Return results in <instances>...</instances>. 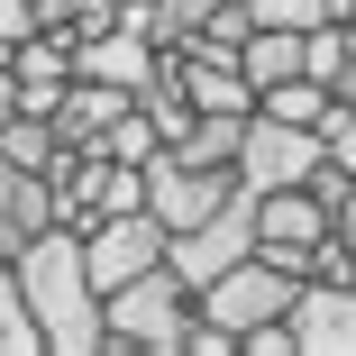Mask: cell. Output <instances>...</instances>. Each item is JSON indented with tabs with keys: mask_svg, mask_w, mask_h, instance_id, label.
<instances>
[{
	"mask_svg": "<svg viewBox=\"0 0 356 356\" xmlns=\"http://www.w3.org/2000/svg\"><path fill=\"white\" fill-rule=\"evenodd\" d=\"M19 283H28V311H37V329H46V347H64V356H92V347H110V293L92 283V256H83V229H37L28 247H19Z\"/></svg>",
	"mask_w": 356,
	"mask_h": 356,
	"instance_id": "1",
	"label": "cell"
},
{
	"mask_svg": "<svg viewBox=\"0 0 356 356\" xmlns=\"http://www.w3.org/2000/svg\"><path fill=\"white\" fill-rule=\"evenodd\" d=\"M192 329H201V293L156 265V274H137L110 293V347H147V356H192Z\"/></svg>",
	"mask_w": 356,
	"mask_h": 356,
	"instance_id": "2",
	"label": "cell"
},
{
	"mask_svg": "<svg viewBox=\"0 0 356 356\" xmlns=\"http://www.w3.org/2000/svg\"><path fill=\"white\" fill-rule=\"evenodd\" d=\"M302 283H311V274H283V265L256 247V256H238L220 283H201V311H210V320H229V329L247 338V329H265V320H293Z\"/></svg>",
	"mask_w": 356,
	"mask_h": 356,
	"instance_id": "3",
	"label": "cell"
},
{
	"mask_svg": "<svg viewBox=\"0 0 356 356\" xmlns=\"http://www.w3.org/2000/svg\"><path fill=\"white\" fill-rule=\"evenodd\" d=\"M83 256H92V283H101V293H119V283L174 265V229L137 201V210H110L101 229H83Z\"/></svg>",
	"mask_w": 356,
	"mask_h": 356,
	"instance_id": "4",
	"label": "cell"
},
{
	"mask_svg": "<svg viewBox=\"0 0 356 356\" xmlns=\"http://www.w3.org/2000/svg\"><path fill=\"white\" fill-rule=\"evenodd\" d=\"M329 165V137L302 128V119H247V147H238V183L247 192H283V183H311Z\"/></svg>",
	"mask_w": 356,
	"mask_h": 356,
	"instance_id": "5",
	"label": "cell"
},
{
	"mask_svg": "<svg viewBox=\"0 0 356 356\" xmlns=\"http://www.w3.org/2000/svg\"><path fill=\"white\" fill-rule=\"evenodd\" d=\"M229 192H247L229 165H192V156H174V147L147 165V210H156L174 238H183V229H201V220H210V210H220Z\"/></svg>",
	"mask_w": 356,
	"mask_h": 356,
	"instance_id": "6",
	"label": "cell"
},
{
	"mask_svg": "<svg viewBox=\"0 0 356 356\" xmlns=\"http://www.w3.org/2000/svg\"><path fill=\"white\" fill-rule=\"evenodd\" d=\"M238 256H256V192H229L201 229H183V238H174V274L192 283V293H201V283H220Z\"/></svg>",
	"mask_w": 356,
	"mask_h": 356,
	"instance_id": "7",
	"label": "cell"
},
{
	"mask_svg": "<svg viewBox=\"0 0 356 356\" xmlns=\"http://www.w3.org/2000/svg\"><path fill=\"white\" fill-rule=\"evenodd\" d=\"M293 338H302V356H356V283L347 274H311L302 283Z\"/></svg>",
	"mask_w": 356,
	"mask_h": 356,
	"instance_id": "8",
	"label": "cell"
},
{
	"mask_svg": "<svg viewBox=\"0 0 356 356\" xmlns=\"http://www.w3.org/2000/svg\"><path fill=\"white\" fill-rule=\"evenodd\" d=\"M338 229V210L320 183H283V192H256V247H320Z\"/></svg>",
	"mask_w": 356,
	"mask_h": 356,
	"instance_id": "9",
	"label": "cell"
},
{
	"mask_svg": "<svg viewBox=\"0 0 356 356\" xmlns=\"http://www.w3.org/2000/svg\"><path fill=\"white\" fill-rule=\"evenodd\" d=\"M37 229H55V174H28L0 156V256H19Z\"/></svg>",
	"mask_w": 356,
	"mask_h": 356,
	"instance_id": "10",
	"label": "cell"
},
{
	"mask_svg": "<svg viewBox=\"0 0 356 356\" xmlns=\"http://www.w3.org/2000/svg\"><path fill=\"white\" fill-rule=\"evenodd\" d=\"M137 110V92H119V83H92V74H74V92L55 101V128H64V147H101V137L119 128Z\"/></svg>",
	"mask_w": 356,
	"mask_h": 356,
	"instance_id": "11",
	"label": "cell"
},
{
	"mask_svg": "<svg viewBox=\"0 0 356 356\" xmlns=\"http://www.w3.org/2000/svg\"><path fill=\"white\" fill-rule=\"evenodd\" d=\"M238 64H247V83H256V92L293 83V74H311V28H247Z\"/></svg>",
	"mask_w": 356,
	"mask_h": 356,
	"instance_id": "12",
	"label": "cell"
},
{
	"mask_svg": "<svg viewBox=\"0 0 356 356\" xmlns=\"http://www.w3.org/2000/svg\"><path fill=\"white\" fill-rule=\"evenodd\" d=\"M46 329L28 311V283H19V256H0V356H37Z\"/></svg>",
	"mask_w": 356,
	"mask_h": 356,
	"instance_id": "13",
	"label": "cell"
},
{
	"mask_svg": "<svg viewBox=\"0 0 356 356\" xmlns=\"http://www.w3.org/2000/svg\"><path fill=\"white\" fill-rule=\"evenodd\" d=\"M311 74H320L329 92L356 83V19H320V28H311Z\"/></svg>",
	"mask_w": 356,
	"mask_h": 356,
	"instance_id": "14",
	"label": "cell"
},
{
	"mask_svg": "<svg viewBox=\"0 0 356 356\" xmlns=\"http://www.w3.org/2000/svg\"><path fill=\"white\" fill-rule=\"evenodd\" d=\"M101 156H119V165H156V156H165V128H156V110L137 101V110H128V119L101 137Z\"/></svg>",
	"mask_w": 356,
	"mask_h": 356,
	"instance_id": "15",
	"label": "cell"
},
{
	"mask_svg": "<svg viewBox=\"0 0 356 356\" xmlns=\"http://www.w3.org/2000/svg\"><path fill=\"white\" fill-rule=\"evenodd\" d=\"M320 137H329V165H347V174H356V110H347V101L320 119Z\"/></svg>",
	"mask_w": 356,
	"mask_h": 356,
	"instance_id": "16",
	"label": "cell"
},
{
	"mask_svg": "<svg viewBox=\"0 0 356 356\" xmlns=\"http://www.w3.org/2000/svg\"><path fill=\"white\" fill-rule=\"evenodd\" d=\"M46 19H37V0H0V46H28Z\"/></svg>",
	"mask_w": 356,
	"mask_h": 356,
	"instance_id": "17",
	"label": "cell"
},
{
	"mask_svg": "<svg viewBox=\"0 0 356 356\" xmlns=\"http://www.w3.org/2000/svg\"><path fill=\"white\" fill-rule=\"evenodd\" d=\"M338 238H347V256H356V192L338 201Z\"/></svg>",
	"mask_w": 356,
	"mask_h": 356,
	"instance_id": "18",
	"label": "cell"
},
{
	"mask_svg": "<svg viewBox=\"0 0 356 356\" xmlns=\"http://www.w3.org/2000/svg\"><path fill=\"white\" fill-rule=\"evenodd\" d=\"M10 110H19V74L0 64V119H10Z\"/></svg>",
	"mask_w": 356,
	"mask_h": 356,
	"instance_id": "19",
	"label": "cell"
},
{
	"mask_svg": "<svg viewBox=\"0 0 356 356\" xmlns=\"http://www.w3.org/2000/svg\"><path fill=\"white\" fill-rule=\"evenodd\" d=\"M329 19H356V0H329Z\"/></svg>",
	"mask_w": 356,
	"mask_h": 356,
	"instance_id": "20",
	"label": "cell"
}]
</instances>
